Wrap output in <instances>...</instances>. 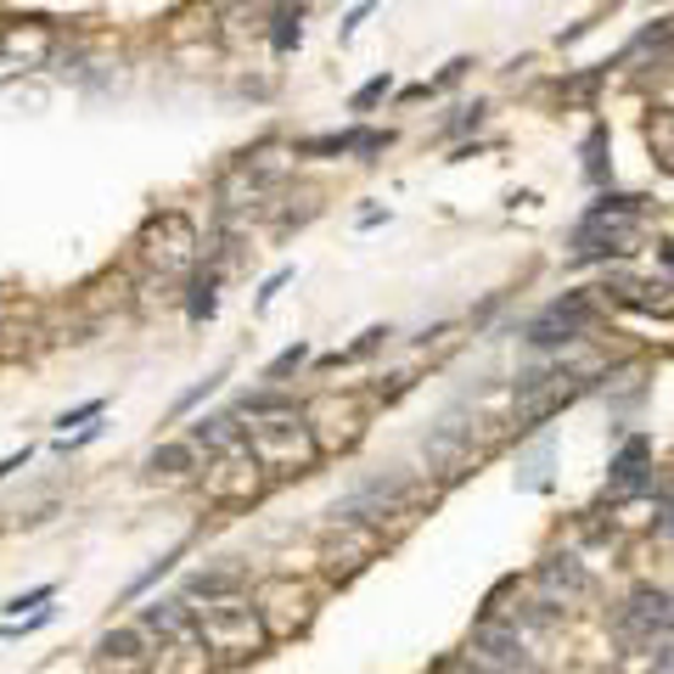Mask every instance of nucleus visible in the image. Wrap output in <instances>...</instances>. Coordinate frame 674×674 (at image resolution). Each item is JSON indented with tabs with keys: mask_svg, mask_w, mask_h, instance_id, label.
<instances>
[{
	"mask_svg": "<svg viewBox=\"0 0 674 674\" xmlns=\"http://www.w3.org/2000/svg\"><path fill=\"white\" fill-rule=\"evenodd\" d=\"M298 39H304V7H298V0H293V7H275V17H270V51L287 57V51H298Z\"/></svg>",
	"mask_w": 674,
	"mask_h": 674,
	"instance_id": "5701e85b",
	"label": "nucleus"
},
{
	"mask_svg": "<svg viewBox=\"0 0 674 674\" xmlns=\"http://www.w3.org/2000/svg\"><path fill=\"white\" fill-rule=\"evenodd\" d=\"M534 584H540V596H545L551 607H574V602H584L590 590H596V579L584 574L579 557H545L540 574H534Z\"/></svg>",
	"mask_w": 674,
	"mask_h": 674,
	"instance_id": "2eb2a0df",
	"label": "nucleus"
},
{
	"mask_svg": "<svg viewBox=\"0 0 674 674\" xmlns=\"http://www.w3.org/2000/svg\"><path fill=\"white\" fill-rule=\"evenodd\" d=\"M220 382H225V366H220V371H209V377H203V382H197V388H186V393H180V400H175V416H186V411H197V405H203V400H209V393H220Z\"/></svg>",
	"mask_w": 674,
	"mask_h": 674,
	"instance_id": "cd10ccee",
	"label": "nucleus"
},
{
	"mask_svg": "<svg viewBox=\"0 0 674 674\" xmlns=\"http://www.w3.org/2000/svg\"><path fill=\"white\" fill-rule=\"evenodd\" d=\"M264 478H270V472L259 466V456H253L248 439H243V445L220 450L214 466H203V495H209V500H253V495L264 489Z\"/></svg>",
	"mask_w": 674,
	"mask_h": 674,
	"instance_id": "9d476101",
	"label": "nucleus"
},
{
	"mask_svg": "<svg viewBox=\"0 0 674 674\" xmlns=\"http://www.w3.org/2000/svg\"><path fill=\"white\" fill-rule=\"evenodd\" d=\"M175 563H180V545H175V551H164V557H157V563H152V568H146V574H141L135 584H130V596H141V590H152V584L164 579V574H169Z\"/></svg>",
	"mask_w": 674,
	"mask_h": 674,
	"instance_id": "7c9ffc66",
	"label": "nucleus"
},
{
	"mask_svg": "<svg viewBox=\"0 0 674 674\" xmlns=\"http://www.w3.org/2000/svg\"><path fill=\"white\" fill-rule=\"evenodd\" d=\"M57 57V28L51 23H7V34H0V68H12V73H34V68H46Z\"/></svg>",
	"mask_w": 674,
	"mask_h": 674,
	"instance_id": "ddd939ff",
	"label": "nucleus"
},
{
	"mask_svg": "<svg viewBox=\"0 0 674 674\" xmlns=\"http://www.w3.org/2000/svg\"><path fill=\"white\" fill-rule=\"evenodd\" d=\"M405 388H411V371H393L388 382H377V400H400Z\"/></svg>",
	"mask_w": 674,
	"mask_h": 674,
	"instance_id": "4c0bfd02",
	"label": "nucleus"
},
{
	"mask_svg": "<svg viewBox=\"0 0 674 674\" xmlns=\"http://www.w3.org/2000/svg\"><path fill=\"white\" fill-rule=\"evenodd\" d=\"M96 663L113 669V674H130V669H146L152 663V636L141 624H118L96 641Z\"/></svg>",
	"mask_w": 674,
	"mask_h": 674,
	"instance_id": "dca6fc26",
	"label": "nucleus"
},
{
	"mask_svg": "<svg viewBox=\"0 0 674 674\" xmlns=\"http://www.w3.org/2000/svg\"><path fill=\"white\" fill-rule=\"evenodd\" d=\"M7 102L23 107V113H46L51 107V85H17V91H7Z\"/></svg>",
	"mask_w": 674,
	"mask_h": 674,
	"instance_id": "c756f323",
	"label": "nucleus"
},
{
	"mask_svg": "<svg viewBox=\"0 0 674 674\" xmlns=\"http://www.w3.org/2000/svg\"><path fill=\"white\" fill-rule=\"evenodd\" d=\"M197 636H203V647L214 658H253L270 641L248 596H225V602L197 607Z\"/></svg>",
	"mask_w": 674,
	"mask_h": 674,
	"instance_id": "7ed1b4c3",
	"label": "nucleus"
},
{
	"mask_svg": "<svg viewBox=\"0 0 674 674\" xmlns=\"http://www.w3.org/2000/svg\"><path fill=\"white\" fill-rule=\"evenodd\" d=\"M388 338H393L388 327H366V332H360V338H354L348 348H332V354H327V360H321V366H332V371H338V366H360V360H371V354H377V348H382Z\"/></svg>",
	"mask_w": 674,
	"mask_h": 674,
	"instance_id": "b1692460",
	"label": "nucleus"
},
{
	"mask_svg": "<svg viewBox=\"0 0 674 674\" xmlns=\"http://www.w3.org/2000/svg\"><path fill=\"white\" fill-rule=\"evenodd\" d=\"M141 264L146 270H157V275H186V270H197V259H203V236H197V225L180 214V209H169V214H157V220H146V230H141Z\"/></svg>",
	"mask_w": 674,
	"mask_h": 674,
	"instance_id": "39448f33",
	"label": "nucleus"
},
{
	"mask_svg": "<svg viewBox=\"0 0 674 674\" xmlns=\"http://www.w3.org/2000/svg\"><path fill=\"white\" fill-rule=\"evenodd\" d=\"M135 624L146 629V636H157V641H169V636H191V629H197V607H191L186 596H157V602L141 607Z\"/></svg>",
	"mask_w": 674,
	"mask_h": 674,
	"instance_id": "aec40b11",
	"label": "nucleus"
},
{
	"mask_svg": "<svg viewBox=\"0 0 674 674\" xmlns=\"http://www.w3.org/2000/svg\"><path fill=\"white\" fill-rule=\"evenodd\" d=\"M236 7H248V12H259V7H270V0H236Z\"/></svg>",
	"mask_w": 674,
	"mask_h": 674,
	"instance_id": "a19ab883",
	"label": "nucleus"
},
{
	"mask_svg": "<svg viewBox=\"0 0 674 674\" xmlns=\"http://www.w3.org/2000/svg\"><path fill=\"white\" fill-rule=\"evenodd\" d=\"M647 146H652V157L663 169H674V107H658L647 118Z\"/></svg>",
	"mask_w": 674,
	"mask_h": 674,
	"instance_id": "393cba45",
	"label": "nucleus"
},
{
	"mask_svg": "<svg viewBox=\"0 0 674 674\" xmlns=\"http://www.w3.org/2000/svg\"><path fill=\"white\" fill-rule=\"evenodd\" d=\"M602 152H607V130L596 125V130H590V141H584V175L590 180H602Z\"/></svg>",
	"mask_w": 674,
	"mask_h": 674,
	"instance_id": "2f4dec72",
	"label": "nucleus"
},
{
	"mask_svg": "<svg viewBox=\"0 0 674 674\" xmlns=\"http://www.w3.org/2000/svg\"><path fill=\"white\" fill-rule=\"evenodd\" d=\"M590 327H596V304H590V293H563L557 304H545L534 321L523 327V348H534V354H563V348L584 343Z\"/></svg>",
	"mask_w": 674,
	"mask_h": 674,
	"instance_id": "423d86ee",
	"label": "nucleus"
},
{
	"mask_svg": "<svg viewBox=\"0 0 674 674\" xmlns=\"http://www.w3.org/2000/svg\"><path fill=\"white\" fill-rule=\"evenodd\" d=\"M658 472H652V439L636 433L624 439L607 461V500H658Z\"/></svg>",
	"mask_w": 674,
	"mask_h": 674,
	"instance_id": "1a4fd4ad",
	"label": "nucleus"
},
{
	"mask_svg": "<svg viewBox=\"0 0 674 674\" xmlns=\"http://www.w3.org/2000/svg\"><path fill=\"white\" fill-rule=\"evenodd\" d=\"M669 624H674L669 590L641 584V590H629V596L613 607V641H618L624 652H658V647L669 641Z\"/></svg>",
	"mask_w": 674,
	"mask_h": 674,
	"instance_id": "20e7f679",
	"label": "nucleus"
},
{
	"mask_svg": "<svg viewBox=\"0 0 674 674\" xmlns=\"http://www.w3.org/2000/svg\"><path fill=\"white\" fill-rule=\"evenodd\" d=\"M287 282H293V270H275V275H270V282L259 287V298H253V309H270V304H275V293H282Z\"/></svg>",
	"mask_w": 674,
	"mask_h": 674,
	"instance_id": "f704fd0d",
	"label": "nucleus"
},
{
	"mask_svg": "<svg viewBox=\"0 0 674 674\" xmlns=\"http://www.w3.org/2000/svg\"><path fill=\"white\" fill-rule=\"evenodd\" d=\"M445 674H478V669H472V663H466V658H456V663H450V669H445Z\"/></svg>",
	"mask_w": 674,
	"mask_h": 674,
	"instance_id": "ea45409f",
	"label": "nucleus"
},
{
	"mask_svg": "<svg viewBox=\"0 0 674 674\" xmlns=\"http://www.w3.org/2000/svg\"><path fill=\"white\" fill-rule=\"evenodd\" d=\"M34 461V450L23 445V450H12V456H0V484H7V478H17V472Z\"/></svg>",
	"mask_w": 674,
	"mask_h": 674,
	"instance_id": "c9c22d12",
	"label": "nucleus"
},
{
	"mask_svg": "<svg viewBox=\"0 0 674 674\" xmlns=\"http://www.w3.org/2000/svg\"><path fill=\"white\" fill-rule=\"evenodd\" d=\"M220 275H225L220 259H214L203 275H191V298H186V321H191V327L214 321V309H220Z\"/></svg>",
	"mask_w": 674,
	"mask_h": 674,
	"instance_id": "4be33fe9",
	"label": "nucleus"
},
{
	"mask_svg": "<svg viewBox=\"0 0 674 674\" xmlns=\"http://www.w3.org/2000/svg\"><path fill=\"white\" fill-rule=\"evenodd\" d=\"M248 450L259 456L264 472H304L315 456H321V445H315V433H309L304 416H282V422L248 427Z\"/></svg>",
	"mask_w": 674,
	"mask_h": 674,
	"instance_id": "0eeeda50",
	"label": "nucleus"
},
{
	"mask_svg": "<svg viewBox=\"0 0 674 674\" xmlns=\"http://www.w3.org/2000/svg\"><path fill=\"white\" fill-rule=\"evenodd\" d=\"M382 220H388V209H366V214H360V230H371V225H382Z\"/></svg>",
	"mask_w": 674,
	"mask_h": 674,
	"instance_id": "58836bf2",
	"label": "nucleus"
},
{
	"mask_svg": "<svg viewBox=\"0 0 674 674\" xmlns=\"http://www.w3.org/2000/svg\"><path fill=\"white\" fill-rule=\"evenodd\" d=\"M371 557H377V523H343V518H332L327 568L332 574H360Z\"/></svg>",
	"mask_w": 674,
	"mask_h": 674,
	"instance_id": "4468645a",
	"label": "nucleus"
},
{
	"mask_svg": "<svg viewBox=\"0 0 674 674\" xmlns=\"http://www.w3.org/2000/svg\"><path fill=\"white\" fill-rule=\"evenodd\" d=\"M545 478H551V445H540V450L518 466V484H523V489H545Z\"/></svg>",
	"mask_w": 674,
	"mask_h": 674,
	"instance_id": "bb28decb",
	"label": "nucleus"
},
{
	"mask_svg": "<svg viewBox=\"0 0 674 674\" xmlns=\"http://www.w3.org/2000/svg\"><path fill=\"white\" fill-rule=\"evenodd\" d=\"M51 596H57V584H34L28 596H12V602H7V618H23V607H46Z\"/></svg>",
	"mask_w": 674,
	"mask_h": 674,
	"instance_id": "473e14b6",
	"label": "nucleus"
},
{
	"mask_svg": "<svg viewBox=\"0 0 674 674\" xmlns=\"http://www.w3.org/2000/svg\"><path fill=\"white\" fill-rule=\"evenodd\" d=\"M248 590V568H236V563H220V568H197L186 584H180V596L186 602H225V596H243Z\"/></svg>",
	"mask_w": 674,
	"mask_h": 674,
	"instance_id": "6ab92c4d",
	"label": "nucleus"
},
{
	"mask_svg": "<svg viewBox=\"0 0 674 674\" xmlns=\"http://www.w3.org/2000/svg\"><path fill=\"white\" fill-rule=\"evenodd\" d=\"M641 209H647V197H636V191H602L584 209V220L574 225L568 253L574 259H607V253L629 259L641 248Z\"/></svg>",
	"mask_w": 674,
	"mask_h": 674,
	"instance_id": "f257e3e1",
	"label": "nucleus"
},
{
	"mask_svg": "<svg viewBox=\"0 0 674 674\" xmlns=\"http://www.w3.org/2000/svg\"><path fill=\"white\" fill-rule=\"evenodd\" d=\"M388 91H393V73H377V79H366V85L348 96V113H366V107H377Z\"/></svg>",
	"mask_w": 674,
	"mask_h": 674,
	"instance_id": "c85d7f7f",
	"label": "nucleus"
},
{
	"mask_svg": "<svg viewBox=\"0 0 674 674\" xmlns=\"http://www.w3.org/2000/svg\"><path fill=\"white\" fill-rule=\"evenodd\" d=\"M146 472L152 478H191V472H203V450L191 439H164L146 456Z\"/></svg>",
	"mask_w": 674,
	"mask_h": 674,
	"instance_id": "412c9836",
	"label": "nucleus"
},
{
	"mask_svg": "<svg viewBox=\"0 0 674 674\" xmlns=\"http://www.w3.org/2000/svg\"><path fill=\"white\" fill-rule=\"evenodd\" d=\"M152 674H214V652L203 647V636H169V641H157L152 647Z\"/></svg>",
	"mask_w": 674,
	"mask_h": 674,
	"instance_id": "a211bd4d",
	"label": "nucleus"
},
{
	"mask_svg": "<svg viewBox=\"0 0 674 674\" xmlns=\"http://www.w3.org/2000/svg\"><path fill=\"white\" fill-rule=\"evenodd\" d=\"M433 489L422 478H411V472H371V478L360 489H348L338 506H332V518L343 523H382V518H411V511L427 500Z\"/></svg>",
	"mask_w": 674,
	"mask_h": 674,
	"instance_id": "f03ea898",
	"label": "nucleus"
},
{
	"mask_svg": "<svg viewBox=\"0 0 674 674\" xmlns=\"http://www.w3.org/2000/svg\"><path fill=\"white\" fill-rule=\"evenodd\" d=\"M309 590L304 584H287V579H264L259 596H253V613L264 624V636H293V629L309 624Z\"/></svg>",
	"mask_w": 674,
	"mask_h": 674,
	"instance_id": "9b49d317",
	"label": "nucleus"
},
{
	"mask_svg": "<svg viewBox=\"0 0 674 674\" xmlns=\"http://www.w3.org/2000/svg\"><path fill=\"white\" fill-rule=\"evenodd\" d=\"M304 422H309L321 450H348L366 433V400H354V393H321V400L304 405Z\"/></svg>",
	"mask_w": 674,
	"mask_h": 674,
	"instance_id": "6e6552de",
	"label": "nucleus"
},
{
	"mask_svg": "<svg viewBox=\"0 0 674 674\" xmlns=\"http://www.w3.org/2000/svg\"><path fill=\"white\" fill-rule=\"evenodd\" d=\"M304 360H309V343H293V348H282V354H275V360L264 366V388H275L282 377H293Z\"/></svg>",
	"mask_w": 674,
	"mask_h": 674,
	"instance_id": "a878e982",
	"label": "nucleus"
},
{
	"mask_svg": "<svg viewBox=\"0 0 674 674\" xmlns=\"http://www.w3.org/2000/svg\"><path fill=\"white\" fill-rule=\"evenodd\" d=\"M102 411H107V400H85V405H73V411H62V416H57V427L68 433V427H79V422H96Z\"/></svg>",
	"mask_w": 674,
	"mask_h": 674,
	"instance_id": "72a5a7b5",
	"label": "nucleus"
},
{
	"mask_svg": "<svg viewBox=\"0 0 674 674\" xmlns=\"http://www.w3.org/2000/svg\"><path fill=\"white\" fill-rule=\"evenodd\" d=\"M371 12H377V0H360V7H354V12L343 17V28H338V34H343V39H354V28H360V23H366Z\"/></svg>",
	"mask_w": 674,
	"mask_h": 674,
	"instance_id": "e433bc0d",
	"label": "nucleus"
},
{
	"mask_svg": "<svg viewBox=\"0 0 674 674\" xmlns=\"http://www.w3.org/2000/svg\"><path fill=\"white\" fill-rule=\"evenodd\" d=\"M388 141H393L388 130H332V135H304L293 152L298 157H371Z\"/></svg>",
	"mask_w": 674,
	"mask_h": 674,
	"instance_id": "f3484780",
	"label": "nucleus"
},
{
	"mask_svg": "<svg viewBox=\"0 0 674 674\" xmlns=\"http://www.w3.org/2000/svg\"><path fill=\"white\" fill-rule=\"evenodd\" d=\"M422 456H427V466L439 472V478H466V472L484 461V445L472 439V427H461V422H439V427L427 433Z\"/></svg>",
	"mask_w": 674,
	"mask_h": 674,
	"instance_id": "f8f14e48",
	"label": "nucleus"
}]
</instances>
